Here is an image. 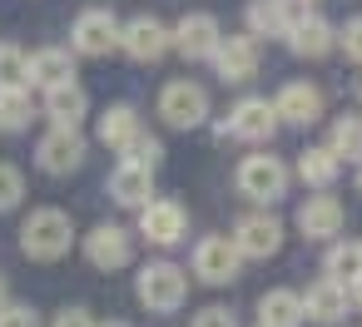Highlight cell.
<instances>
[{
  "label": "cell",
  "mask_w": 362,
  "mask_h": 327,
  "mask_svg": "<svg viewBox=\"0 0 362 327\" xmlns=\"http://www.w3.org/2000/svg\"><path fill=\"white\" fill-rule=\"evenodd\" d=\"M100 327H134V322H119V317H110V322H100Z\"/></svg>",
  "instance_id": "obj_38"
},
{
  "label": "cell",
  "mask_w": 362,
  "mask_h": 327,
  "mask_svg": "<svg viewBox=\"0 0 362 327\" xmlns=\"http://www.w3.org/2000/svg\"><path fill=\"white\" fill-rule=\"evenodd\" d=\"M85 258H90L100 273L129 268V263H134V233L119 228V223H95V228L85 233Z\"/></svg>",
  "instance_id": "obj_9"
},
{
  "label": "cell",
  "mask_w": 362,
  "mask_h": 327,
  "mask_svg": "<svg viewBox=\"0 0 362 327\" xmlns=\"http://www.w3.org/2000/svg\"><path fill=\"white\" fill-rule=\"evenodd\" d=\"M85 154H90V144H85L80 129H50V134L35 144V164H40L45 174H75V169L85 164Z\"/></svg>",
  "instance_id": "obj_13"
},
{
  "label": "cell",
  "mask_w": 362,
  "mask_h": 327,
  "mask_svg": "<svg viewBox=\"0 0 362 327\" xmlns=\"http://www.w3.org/2000/svg\"><path fill=\"white\" fill-rule=\"evenodd\" d=\"M30 85L35 90H60V85H75V60H70V50H60V45H45V50H35L30 55Z\"/></svg>",
  "instance_id": "obj_22"
},
{
  "label": "cell",
  "mask_w": 362,
  "mask_h": 327,
  "mask_svg": "<svg viewBox=\"0 0 362 327\" xmlns=\"http://www.w3.org/2000/svg\"><path fill=\"white\" fill-rule=\"evenodd\" d=\"M0 327H40V312L30 302H6L0 307Z\"/></svg>",
  "instance_id": "obj_33"
},
{
  "label": "cell",
  "mask_w": 362,
  "mask_h": 327,
  "mask_svg": "<svg viewBox=\"0 0 362 327\" xmlns=\"http://www.w3.org/2000/svg\"><path fill=\"white\" fill-rule=\"evenodd\" d=\"M189 327H238L233 322V312L228 307H204V312H194V322Z\"/></svg>",
  "instance_id": "obj_34"
},
{
  "label": "cell",
  "mask_w": 362,
  "mask_h": 327,
  "mask_svg": "<svg viewBox=\"0 0 362 327\" xmlns=\"http://www.w3.org/2000/svg\"><path fill=\"white\" fill-rule=\"evenodd\" d=\"M288 179L293 174H288V164L278 154H248L238 164V194L253 198V203H278L288 194Z\"/></svg>",
  "instance_id": "obj_4"
},
{
  "label": "cell",
  "mask_w": 362,
  "mask_h": 327,
  "mask_svg": "<svg viewBox=\"0 0 362 327\" xmlns=\"http://www.w3.org/2000/svg\"><path fill=\"white\" fill-rule=\"evenodd\" d=\"M258 327H303V292L268 287L258 297Z\"/></svg>",
  "instance_id": "obj_24"
},
{
  "label": "cell",
  "mask_w": 362,
  "mask_h": 327,
  "mask_svg": "<svg viewBox=\"0 0 362 327\" xmlns=\"http://www.w3.org/2000/svg\"><path fill=\"white\" fill-rule=\"evenodd\" d=\"M119 50L129 60H139V65H154V60H164L174 50V30L164 20H154V16H134V20H124Z\"/></svg>",
  "instance_id": "obj_7"
},
{
  "label": "cell",
  "mask_w": 362,
  "mask_h": 327,
  "mask_svg": "<svg viewBox=\"0 0 362 327\" xmlns=\"http://www.w3.org/2000/svg\"><path fill=\"white\" fill-rule=\"evenodd\" d=\"M347 302H352V287H342V283H332V278H317V283H308V292H303V317L332 327V322L347 317Z\"/></svg>",
  "instance_id": "obj_18"
},
{
  "label": "cell",
  "mask_w": 362,
  "mask_h": 327,
  "mask_svg": "<svg viewBox=\"0 0 362 327\" xmlns=\"http://www.w3.org/2000/svg\"><path fill=\"white\" fill-rule=\"evenodd\" d=\"M337 174H342V159H337L327 144H308V149L298 154V179H303V184H313V189H332Z\"/></svg>",
  "instance_id": "obj_25"
},
{
  "label": "cell",
  "mask_w": 362,
  "mask_h": 327,
  "mask_svg": "<svg viewBox=\"0 0 362 327\" xmlns=\"http://www.w3.org/2000/svg\"><path fill=\"white\" fill-rule=\"evenodd\" d=\"M25 198V174L16 164H0V213H11Z\"/></svg>",
  "instance_id": "obj_30"
},
{
  "label": "cell",
  "mask_w": 362,
  "mask_h": 327,
  "mask_svg": "<svg viewBox=\"0 0 362 327\" xmlns=\"http://www.w3.org/2000/svg\"><path fill=\"white\" fill-rule=\"evenodd\" d=\"M283 45H288L298 60H322L327 50H337V30H332L317 11H303V16L293 20V30L283 35Z\"/></svg>",
  "instance_id": "obj_15"
},
{
  "label": "cell",
  "mask_w": 362,
  "mask_h": 327,
  "mask_svg": "<svg viewBox=\"0 0 362 327\" xmlns=\"http://www.w3.org/2000/svg\"><path fill=\"white\" fill-rule=\"evenodd\" d=\"M159 159H164V144H159L154 134H144V139L124 154V164H139V169H159Z\"/></svg>",
  "instance_id": "obj_31"
},
{
  "label": "cell",
  "mask_w": 362,
  "mask_h": 327,
  "mask_svg": "<svg viewBox=\"0 0 362 327\" xmlns=\"http://www.w3.org/2000/svg\"><path fill=\"white\" fill-rule=\"evenodd\" d=\"M11 302V287H6V273H0V307H6Z\"/></svg>",
  "instance_id": "obj_36"
},
{
  "label": "cell",
  "mask_w": 362,
  "mask_h": 327,
  "mask_svg": "<svg viewBox=\"0 0 362 327\" xmlns=\"http://www.w3.org/2000/svg\"><path fill=\"white\" fill-rule=\"evenodd\" d=\"M293 6H303V11H308V6H317V0H293Z\"/></svg>",
  "instance_id": "obj_39"
},
{
  "label": "cell",
  "mask_w": 362,
  "mask_h": 327,
  "mask_svg": "<svg viewBox=\"0 0 362 327\" xmlns=\"http://www.w3.org/2000/svg\"><path fill=\"white\" fill-rule=\"evenodd\" d=\"M0 90H30V55L16 40H0Z\"/></svg>",
  "instance_id": "obj_28"
},
{
  "label": "cell",
  "mask_w": 362,
  "mask_h": 327,
  "mask_svg": "<svg viewBox=\"0 0 362 327\" xmlns=\"http://www.w3.org/2000/svg\"><path fill=\"white\" fill-rule=\"evenodd\" d=\"M322 105H327V100H322V90H317V85H308V80L283 85V90H278V100H273L278 119H283V124H298V129H303V124H317V119H322Z\"/></svg>",
  "instance_id": "obj_16"
},
{
  "label": "cell",
  "mask_w": 362,
  "mask_h": 327,
  "mask_svg": "<svg viewBox=\"0 0 362 327\" xmlns=\"http://www.w3.org/2000/svg\"><path fill=\"white\" fill-rule=\"evenodd\" d=\"M263 55H258V40L253 35H223L218 50H214V75L223 85H248L258 75Z\"/></svg>",
  "instance_id": "obj_10"
},
{
  "label": "cell",
  "mask_w": 362,
  "mask_h": 327,
  "mask_svg": "<svg viewBox=\"0 0 362 327\" xmlns=\"http://www.w3.org/2000/svg\"><path fill=\"white\" fill-rule=\"evenodd\" d=\"M45 114H50V129H80V119L90 114V95L85 85H60L45 95Z\"/></svg>",
  "instance_id": "obj_23"
},
{
  "label": "cell",
  "mask_w": 362,
  "mask_h": 327,
  "mask_svg": "<svg viewBox=\"0 0 362 327\" xmlns=\"http://www.w3.org/2000/svg\"><path fill=\"white\" fill-rule=\"evenodd\" d=\"M184 233H189V213H184V203H174V198H154L149 208H139V238H144V243H154V248H174Z\"/></svg>",
  "instance_id": "obj_11"
},
{
  "label": "cell",
  "mask_w": 362,
  "mask_h": 327,
  "mask_svg": "<svg viewBox=\"0 0 362 327\" xmlns=\"http://www.w3.org/2000/svg\"><path fill=\"white\" fill-rule=\"evenodd\" d=\"M159 114L169 129H199L209 119V90L194 80H169L159 90Z\"/></svg>",
  "instance_id": "obj_6"
},
{
  "label": "cell",
  "mask_w": 362,
  "mask_h": 327,
  "mask_svg": "<svg viewBox=\"0 0 362 327\" xmlns=\"http://www.w3.org/2000/svg\"><path fill=\"white\" fill-rule=\"evenodd\" d=\"M119 35H124V25L115 20V11L90 6V11H80V16H75V25H70V50H75V55L100 60V55L119 50Z\"/></svg>",
  "instance_id": "obj_3"
},
{
  "label": "cell",
  "mask_w": 362,
  "mask_h": 327,
  "mask_svg": "<svg viewBox=\"0 0 362 327\" xmlns=\"http://www.w3.org/2000/svg\"><path fill=\"white\" fill-rule=\"evenodd\" d=\"M327 149H332L337 159H357V164H362V114H342V119H332Z\"/></svg>",
  "instance_id": "obj_29"
},
{
  "label": "cell",
  "mask_w": 362,
  "mask_h": 327,
  "mask_svg": "<svg viewBox=\"0 0 362 327\" xmlns=\"http://www.w3.org/2000/svg\"><path fill=\"white\" fill-rule=\"evenodd\" d=\"M174 30V50L184 55V60H214V50H218V40H223V30H218V20L209 16V11H189L179 25H169Z\"/></svg>",
  "instance_id": "obj_12"
},
{
  "label": "cell",
  "mask_w": 362,
  "mask_h": 327,
  "mask_svg": "<svg viewBox=\"0 0 362 327\" xmlns=\"http://www.w3.org/2000/svg\"><path fill=\"white\" fill-rule=\"evenodd\" d=\"M322 278H332V283L352 287V283L362 278V243H347V238H337V243L322 253Z\"/></svg>",
  "instance_id": "obj_26"
},
{
  "label": "cell",
  "mask_w": 362,
  "mask_h": 327,
  "mask_svg": "<svg viewBox=\"0 0 362 327\" xmlns=\"http://www.w3.org/2000/svg\"><path fill=\"white\" fill-rule=\"evenodd\" d=\"M352 302H357V307H362V278H357V283H352Z\"/></svg>",
  "instance_id": "obj_37"
},
{
  "label": "cell",
  "mask_w": 362,
  "mask_h": 327,
  "mask_svg": "<svg viewBox=\"0 0 362 327\" xmlns=\"http://www.w3.org/2000/svg\"><path fill=\"white\" fill-rule=\"evenodd\" d=\"M298 228L303 238H317V243H332L342 233V203L332 194H308L298 203Z\"/></svg>",
  "instance_id": "obj_17"
},
{
  "label": "cell",
  "mask_w": 362,
  "mask_h": 327,
  "mask_svg": "<svg viewBox=\"0 0 362 327\" xmlns=\"http://www.w3.org/2000/svg\"><path fill=\"white\" fill-rule=\"evenodd\" d=\"M110 198L119 208H149L154 203V169H139V164H115L110 174Z\"/></svg>",
  "instance_id": "obj_19"
},
{
  "label": "cell",
  "mask_w": 362,
  "mask_h": 327,
  "mask_svg": "<svg viewBox=\"0 0 362 327\" xmlns=\"http://www.w3.org/2000/svg\"><path fill=\"white\" fill-rule=\"evenodd\" d=\"M30 119H35L30 90H0V129H6V134H21V129H30Z\"/></svg>",
  "instance_id": "obj_27"
},
{
  "label": "cell",
  "mask_w": 362,
  "mask_h": 327,
  "mask_svg": "<svg viewBox=\"0 0 362 327\" xmlns=\"http://www.w3.org/2000/svg\"><path fill=\"white\" fill-rule=\"evenodd\" d=\"M75 243V223L65 208H30V218L21 223V253L30 263H60Z\"/></svg>",
  "instance_id": "obj_1"
},
{
  "label": "cell",
  "mask_w": 362,
  "mask_h": 327,
  "mask_svg": "<svg viewBox=\"0 0 362 327\" xmlns=\"http://www.w3.org/2000/svg\"><path fill=\"white\" fill-rule=\"evenodd\" d=\"M278 109H273V100H263V95H243L233 109H228V119L218 124V134H233V139H248V144H268L273 134H278Z\"/></svg>",
  "instance_id": "obj_5"
},
{
  "label": "cell",
  "mask_w": 362,
  "mask_h": 327,
  "mask_svg": "<svg viewBox=\"0 0 362 327\" xmlns=\"http://www.w3.org/2000/svg\"><path fill=\"white\" fill-rule=\"evenodd\" d=\"M303 11H293V0H248V35L253 40H283L288 30H293V20H298Z\"/></svg>",
  "instance_id": "obj_20"
},
{
  "label": "cell",
  "mask_w": 362,
  "mask_h": 327,
  "mask_svg": "<svg viewBox=\"0 0 362 327\" xmlns=\"http://www.w3.org/2000/svg\"><path fill=\"white\" fill-rule=\"evenodd\" d=\"M228 238H233V248H238L243 258H273V253L283 248V223H278L273 213H243Z\"/></svg>",
  "instance_id": "obj_14"
},
{
  "label": "cell",
  "mask_w": 362,
  "mask_h": 327,
  "mask_svg": "<svg viewBox=\"0 0 362 327\" xmlns=\"http://www.w3.org/2000/svg\"><path fill=\"white\" fill-rule=\"evenodd\" d=\"M357 194H362V164H357Z\"/></svg>",
  "instance_id": "obj_40"
},
{
  "label": "cell",
  "mask_w": 362,
  "mask_h": 327,
  "mask_svg": "<svg viewBox=\"0 0 362 327\" xmlns=\"http://www.w3.org/2000/svg\"><path fill=\"white\" fill-rule=\"evenodd\" d=\"M337 50H342L347 60H357V65H362V16H352V20L337 30Z\"/></svg>",
  "instance_id": "obj_32"
},
{
  "label": "cell",
  "mask_w": 362,
  "mask_h": 327,
  "mask_svg": "<svg viewBox=\"0 0 362 327\" xmlns=\"http://www.w3.org/2000/svg\"><path fill=\"white\" fill-rule=\"evenodd\" d=\"M139 139H144V124H139V109L134 105H110L100 114V144H110L115 154H129Z\"/></svg>",
  "instance_id": "obj_21"
},
{
  "label": "cell",
  "mask_w": 362,
  "mask_h": 327,
  "mask_svg": "<svg viewBox=\"0 0 362 327\" xmlns=\"http://www.w3.org/2000/svg\"><path fill=\"white\" fill-rule=\"evenodd\" d=\"M134 292H139V302L149 307V312H179L184 307V297H189V273L184 268H174V263H144L139 268V278H134Z\"/></svg>",
  "instance_id": "obj_2"
},
{
  "label": "cell",
  "mask_w": 362,
  "mask_h": 327,
  "mask_svg": "<svg viewBox=\"0 0 362 327\" xmlns=\"http://www.w3.org/2000/svg\"><path fill=\"white\" fill-rule=\"evenodd\" d=\"M50 327H100V322H95L85 307H65V312H55V322H50Z\"/></svg>",
  "instance_id": "obj_35"
},
{
  "label": "cell",
  "mask_w": 362,
  "mask_h": 327,
  "mask_svg": "<svg viewBox=\"0 0 362 327\" xmlns=\"http://www.w3.org/2000/svg\"><path fill=\"white\" fill-rule=\"evenodd\" d=\"M194 273L209 283V287H223L243 273V253L233 248V238L214 233V238H199L194 243Z\"/></svg>",
  "instance_id": "obj_8"
}]
</instances>
